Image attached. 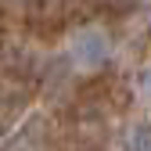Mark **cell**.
Here are the masks:
<instances>
[{
  "instance_id": "1",
  "label": "cell",
  "mask_w": 151,
  "mask_h": 151,
  "mask_svg": "<svg viewBox=\"0 0 151 151\" xmlns=\"http://www.w3.org/2000/svg\"><path fill=\"white\" fill-rule=\"evenodd\" d=\"M129 101V93L122 86L119 76H97L90 79L79 97H76V108H79V119H97V115H111V111H122Z\"/></svg>"
},
{
  "instance_id": "2",
  "label": "cell",
  "mask_w": 151,
  "mask_h": 151,
  "mask_svg": "<svg viewBox=\"0 0 151 151\" xmlns=\"http://www.w3.org/2000/svg\"><path fill=\"white\" fill-rule=\"evenodd\" d=\"M108 54H111V40H108V32L97 29V25L76 29L72 40H68V58H72V65H79V68H97V65H104Z\"/></svg>"
},
{
  "instance_id": "3",
  "label": "cell",
  "mask_w": 151,
  "mask_h": 151,
  "mask_svg": "<svg viewBox=\"0 0 151 151\" xmlns=\"http://www.w3.org/2000/svg\"><path fill=\"white\" fill-rule=\"evenodd\" d=\"M0 151H50V140H47V122L43 119H32L25 122L18 133L7 137V144Z\"/></svg>"
},
{
  "instance_id": "4",
  "label": "cell",
  "mask_w": 151,
  "mask_h": 151,
  "mask_svg": "<svg viewBox=\"0 0 151 151\" xmlns=\"http://www.w3.org/2000/svg\"><path fill=\"white\" fill-rule=\"evenodd\" d=\"M122 151H151V126H133V129H126Z\"/></svg>"
},
{
  "instance_id": "5",
  "label": "cell",
  "mask_w": 151,
  "mask_h": 151,
  "mask_svg": "<svg viewBox=\"0 0 151 151\" xmlns=\"http://www.w3.org/2000/svg\"><path fill=\"white\" fill-rule=\"evenodd\" d=\"M140 4H144V0H108V7L115 11V14H129V11L140 7Z\"/></svg>"
},
{
  "instance_id": "6",
  "label": "cell",
  "mask_w": 151,
  "mask_h": 151,
  "mask_svg": "<svg viewBox=\"0 0 151 151\" xmlns=\"http://www.w3.org/2000/svg\"><path fill=\"white\" fill-rule=\"evenodd\" d=\"M144 93H147V101H151V68H147V76H144Z\"/></svg>"
}]
</instances>
